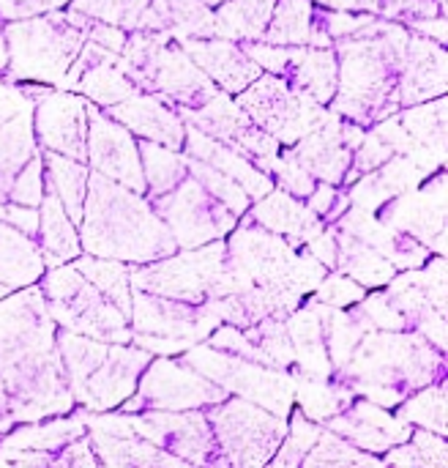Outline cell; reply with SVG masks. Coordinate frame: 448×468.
I'll use <instances>...</instances> for the list:
<instances>
[{
	"label": "cell",
	"instance_id": "6da1fadb",
	"mask_svg": "<svg viewBox=\"0 0 448 468\" xmlns=\"http://www.w3.org/2000/svg\"><path fill=\"white\" fill-rule=\"evenodd\" d=\"M74 395L55 343L41 288H19L0 302V436L14 422L63 417Z\"/></svg>",
	"mask_w": 448,
	"mask_h": 468
},
{
	"label": "cell",
	"instance_id": "7a4b0ae2",
	"mask_svg": "<svg viewBox=\"0 0 448 468\" xmlns=\"http://www.w3.org/2000/svg\"><path fill=\"white\" fill-rule=\"evenodd\" d=\"M408 30L391 19H370L356 33L337 38V93L331 110L359 126H372L397 112L400 74L408 52Z\"/></svg>",
	"mask_w": 448,
	"mask_h": 468
},
{
	"label": "cell",
	"instance_id": "3957f363",
	"mask_svg": "<svg viewBox=\"0 0 448 468\" xmlns=\"http://www.w3.org/2000/svg\"><path fill=\"white\" fill-rule=\"evenodd\" d=\"M79 241L88 255L123 263H151L178 250L170 228L140 192L90 170L82 203Z\"/></svg>",
	"mask_w": 448,
	"mask_h": 468
},
{
	"label": "cell",
	"instance_id": "277c9868",
	"mask_svg": "<svg viewBox=\"0 0 448 468\" xmlns=\"http://www.w3.org/2000/svg\"><path fill=\"white\" fill-rule=\"evenodd\" d=\"M443 370V351L419 332L394 335L372 329V335H364L350 359L337 370V381L383 409H397L416 389L438 381Z\"/></svg>",
	"mask_w": 448,
	"mask_h": 468
},
{
	"label": "cell",
	"instance_id": "5b68a950",
	"mask_svg": "<svg viewBox=\"0 0 448 468\" xmlns=\"http://www.w3.org/2000/svg\"><path fill=\"white\" fill-rule=\"evenodd\" d=\"M5 38V77L11 82H47L60 85L68 66L85 44V30L68 11H44L11 19L3 27Z\"/></svg>",
	"mask_w": 448,
	"mask_h": 468
},
{
	"label": "cell",
	"instance_id": "8992f818",
	"mask_svg": "<svg viewBox=\"0 0 448 468\" xmlns=\"http://www.w3.org/2000/svg\"><path fill=\"white\" fill-rule=\"evenodd\" d=\"M120 55L140 90L156 93L172 107H203L219 90L189 52L161 30H129Z\"/></svg>",
	"mask_w": 448,
	"mask_h": 468
},
{
	"label": "cell",
	"instance_id": "52a82bcc",
	"mask_svg": "<svg viewBox=\"0 0 448 468\" xmlns=\"http://www.w3.org/2000/svg\"><path fill=\"white\" fill-rule=\"evenodd\" d=\"M44 271L41 296L55 324H60L66 332H77L101 343H131L129 318L107 296H101L74 263H60Z\"/></svg>",
	"mask_w": 448,
	"mask_h": 468
},
{
	"label": "cell",
	"instance_id": "ba28073f",
	"mask_svg": "<svg viewBox=\"0 0 448 468\" xmlns=\"http://www.w3.org/2000/svg\"><path fill=\"white\" fill-rule=\"evenodd\" d=\"M181 362L203 373L227 395L233 392L249 403H257L282 420H287L296 403V378L287 370L268 367V365L227 354V351H219L208 343L205 346L194 343L192 348H186Z\"/></svg>",
	"mask_w": 448,
	"mask_h": 468
},
{
	"label": "cell",
	"instance_id": "9c48e42d",
	"mask_svg": "<svg viewBox=\"0 0 448 468\" xmlns=\"http://www.w3.org/2000/svg\"><path fill=\"white\" fill-rule=\"evenodd\" d=\"M208 425L219 450V463L224 466H266L279 450L287 425L282 417L266 411L244 398H224L208 406Z\"/></svg>",
	"mask_w": 448,
	"mask_h": 468
},
{
	"label": "cell",
	"instance_id": "30bf717a",
	"mask_svg": "<svg viewBox=\"0 0 448 468\" xmlns=\"http://www.w3.org/2000/svg\"><path fill=\"white\" fill-rule=\"evenodd\" d=\"M238 107L279 145H293L304 134L315 132L331 110L315 101L309 93L293 88L285 77L263 71L241 93H235Z\"/></svg>",
	"mask_w": 448,
	"mask_h": 468
},
{
	"label": "cell",
	"instance_id": "8fae6325",
	"mask_svg": "<svg viewBox=\"0 0 448 468\" xmlns=\"http://www.w3.org/2000/svg\"><path fill=\"white\" fill-rule=\"evenodd\" d=\"M224 241H208L192 250H175L172 255H164L151 263H140V269H129L131 288L189 302V304H203L211 299L216 280L222 277L224 269Z\"/></svg>",
	"mask_w": 448,
	"mask_h": 468
},
{
	"label": "cell",
	"instance_id": "7c38bea8",
	"mask_svg": "<svg viewBox=\"0 0 448 468\" xmlns=\"http://www.w3.org/2000/svg\"><path fill=\"white\" fill-rule=\"evenodd\" d=\"M153 211L170 228L178 250H192L216 239H224L241 217L224 208L197 178L186 176L170 192L148 197Z\"/></svg>",
	"mask_w": 448,
	"mask_h": 468
},
{
	"label": "cell",
	"instance_id": "4fadbf2b",
	"mask_svg": "<svg viewBox=\"0 0 448 468\" xmlns=\"http://www.w3.org/2000/svg\"><path fill=\"white\" fill-rule=\"evenodd\" d=\"M145 376L137 381V389L120 403V411H189V409H208L230 398L222 387L208 381L203 373L183 362H172L167 356L148 362L142 370Z\"/></svg>",
	"mask_w": 448,
	"mask_h": 468
},
{
	"label": "cell",
	"instance_id": "5bb4252c",
	"mask_svg": "<svg viewBox=\"0 0 448 468\" xmlns=\"http://www.w3.org/2000/svg\"><path fill=\"white\" fill-rule=\"evenodd\" d=\"M126 414V411H123ZM134 436L175 455L183 463H219V450L208 417L197 409L189 411H137L129 414Z\"/></svg>",
	"mask_w": 448,
	"mask_h": 468
},
{
	"label": "cell",
	"instance_id": "9a60e30c",
	"mask_svg": "<svg viewBox=\"0 0 448 468\" xmlns=\"http://www.w3.org/2000/svg\"><path fill=\"white\" fill-rule=\"evenodd\" d=\"M60 90H74L93 101L96 107L118 104L134 93H140V85L131 77L129 63L120 52H112L90 38H85L79 55L68 66L66 77L57 85Z\"/></svg>",
	"mask_w": 448,
	"mask_h": 468
},
{
	"label": "cell",
	"instance_id": "2e32d148",
	"mask_svg": "<svg viewBox=\"0 0 448 468\" xmlns=\"http://www.w3.org/2000/svg\"><path fill=\"white\" fill-rule=\"evenodd\" d=\"M386 225L411 233L430 252L446 255V173L427 186L408 189L375 211Z\"/></svg>",
	"mask_w": 448,
	"mask_h": 468
},
{
	"label": "cell",
	"instance_id": "e0dca14e",
	"mask_svg": "<svg viewBox=\"0 0 448 468\" xmlns=\"http://www.w3.org/2000/svg\"><path fill=\"white\" fill-rule=\"evenodd\" d=\"M90 170L145 195V176L134 134L88 101V159Z\"/></svg>",
	"mask_w": 448,
	"mask_h": 468
},
{
	"label": "cell",
	"instance_id": "ac0fdd59",
	"mask_svg": "<svg viewBox=\"0 0 448 468\" xmlns=\"http://www.w3.org/2000/svg\"><path fill=\"white\" fill-rule=\"evenodd\" d=\"M129 324H131V332L203 343L222 321L205 302L189 304V302H178V299H167V296H156V293L131 288Z\"/></svg>",
	"mask_w": 448,
	"mask_h": 468
},
{
	"label": "cell",
	"instance_id": "d6986e66",
	"mask_svg": "<svg viewBox=\"0 0 448 468\" xmlns=\"http://www.w3.org/2000/svg\"><path fill=\"white\" fill-rule=\"evenodd\" d=\"M151 354L140 346L129 343H109L104 362L82 381L79 389H74V403H79L85 411H109L120 406L134 389L148 367Z\"/></svg>",
	"mask_w": 448,
	"mask_h": 468
},
{
	"label": "cell",
	"instance_id": "ffe728a7",
	"mask_svg": "<svg viewBox=\"0 0 448 468\" xmlns=\"http://www.w3.org/2000/svg\"><path fill=\"white\" fill-rule=\"evenodd\" d=\"M33 129L47 151L88 159V99L74 90H49L36 101Z\"/></svg>",
	"mask_w": 448,
	"mask_h": 468
},
{
	"label": "cell",
	"instance_id": "44dd1931",
	"mask_svg": "<svg viewBox=\"0 0 448 468\" xmlns=\"http://www.w3.org/2000/svg\"><path fill=\"white\" fill-rule=\"evenodd\" d=\"M38 151L33 143V101L5 74L0 77V203L22 165Z\"/></svg>",
	"mask_w": 448,
	"mask_h": 468
},
{
	"label": "cell",
	"instance_id": "7402d4cb",
	"mask_svg": "<svg viewBox=\"0 0 448 468\" xmlns=\"http://www.w3.org/2000/svg\"><path fill=\"white\" fill-rule=\"evenodd\" d=\"M328 431L339 433L361 452L383 455L391 447L405 444L413 433V425L402 422L372 400H353L345 411L328 420Z\"/></svg>",
	"mask_w": 448,
	"mask_h": 468
},
{
	"label": "cell",
	"instance_id": "603a6c76",
	"mask_svg": "<svg viewBox=\"0 0 448 468\" xmlns=\"http://www.w3.org/2000/svg\"><path fill=\"white\" fill-rule=\"evenodd\" d=\"M178 44L203 69V74L230 96L241 93L249 82H255L263 74V69L246 55L241 41H230L222 36H203V38H183Z\"/></svg>",
	"mask_w": 448,
	"mask_h": 468
},
{
	"label": "cell",
	"instance_id": "cb8c5ba5",
	"mask_svg": "<svg viewBox=\"0 0 448 468\" xmlns=\"http://www.w3.org/2000/svg\"><path fill=\"white\" fill-rule=\"evenodd\" d=\"M107 115L115 118L118 123H123L134 137L153 140V143H161L167 148L183 151L186 123L178 115V110L156 93L140 90V93H134L118 104H109Z\"/></svg>",
	"mask_w": 448,
	"mask_h": 468
},
{
	"label": "cell",
	"instance_id": "d4e9b609",
	"mask_svg": "<svg viewBox=\"0 0 448 468\" xmlns=\"http://www.w3.org/2000/svg\"><path fill=\"white\" fill-rule=\"evenodd\" d=\"M342 115L334 110L328 118L309 134H304L298 143L285 145V151L315 178L323 184H339L353 162V148H348L342 137Z\"/></svg>",
	"mask_w": 448,
	"mask_h": 468
},
{
	"label": "cell",
	"instance_id": "484cf974",
	"mask_svg": "<svg viewBox=\"0 0 448 468\" xmlns=\"http://www.w3.org/2000/svg\"><path fill=\"white\" fill-rule=\"evenodd\" d=\"M446 93V49L435 38L411 36L408 52L397 85L400 104L411 107L419 101H430Z\"/></svg>",
	"mask_w": 448,
	"mask_h": 468
},
{
	"label": "cell",
	"instance_id": "4316f807",
	"mask_svg": "<svg viewBox=\"0 0 448 468\" xmlns=\"http://www.w3.org/2000/svg\"><path fill=\"white\" fill-rule=\"evenodd\" d=\"M183 148H186V156H194L200 162H208L211 167H216L219 173L230 176L235 184L244 186V192L257 200L263 197L266 192L274 189V181L266 170H260L255 162H249L244 154H238L235 148L224 145L222 140L200 132L197 126L186 123V134H183Z\"/></svg>",
	"mask_w": 448,
	"mask_h": 468
},
{
	"label": "cell",
	"instance_id": "83f0119b",
	"mask_svg": "<svg viewBox=\"0 0 448 468\" xmlns=\"http://www.w3.org/2000/svg\"><path fill=\"white\" fill-rule=\"evenodd\" d=\"M252 219L260 222L266 230L282 236L290 247L307 244L312 236H318L326 222L298 197H293L285 189H271L252 206Z\"/></svg>",
	"mask_w": 448,
	"mask_h": 468
},
{
	"label": "cell",
	"instance_id": "f1b7e54d",
	"mask_svg": "<svg viewBox=\"0 0 448 468\" xmlns=\"http://www.w3.org/2000/svg\"><path fill=\"white\" fill-rule=\"evenodd\" d=\"M285 329L293 346V373L296 376H312V378H331L334 367L326 351V337H323V315L320 304L312 299L304 310H293L285 318Z\"/></svg>",
	"mask_w": 448,
	"mask_h": 468
},
{
	"label": "cell",
	"instance_id": "f546056e",
	"mask_svg": "<svg viewBox=\"0 0 448 468\" xmlns=\"http://www.w3.org/2000/svg\"><path fill=\"white\" fill-rule=\"evenodd\" d=\"M337 49L331 47H290L287 66L279 77H285L293 88L309 93L315 101L328 104L337 93Z\"/></svg>",
	"mask_w": 448,
	"mask_h": 468
},
{
	"label": "cell",
	"instance_id": "4dcf8cb0",
	"mask_svg": "<svg viewBox=\"0 0 448 468\" xmlns=\"http://www.w3.org/2000/svg\"><path fill=\"white\" fill-rule=\"evenodd\" d=\"M137 30H161L175 41L214 36V11L203 0H151Z\"/></svg>",
	"mask_w": 448,
	"mask_h": 468
},
{
	"label": "cell",
	"instance_id": "1f68e13d",
	"mask_svg": "<svg viewBox=\"0 0 448 468\" xmlns=\"http://www.w3.org/2000/svg\"><path fill=\"white\" fill-rule=\"evenodd\" d=\"M36 236H38L44 269L68 263L82 252L79 233H77L71 217L66 214L63 203L57 200V195L49 186H44V197L38 203V233Z\"/></svg>",
	"mask_w": 448,
	"mask_h": 468
},
{
	"label": "cell",
	"instance_id": "d6a6232c",
	"mask_svg": "<svg viewBox=\"0 0 448 468\" xmlns=\"http://www.w3.org/2000/svg\"><path fill=\"white\" fill-rule=\"evenodd\" d=\"M44 274L41 250L30 236L0 219V299L33 285Z\"/></svg>",
	"mask_w": 448,
	"mask_h": 468
},
{
	"label": "cell",
	"instance_id": "836d02e7",
	"mask_svg": "<svg viewBox=\"0 0 448 468\" xmlns=\"http://www.w3.org/2000/svg\"><path fill=\"white\" fill-rule=\"evenodd\" d=\"M90 447L104 466H186L175 455L153 447L140 436H112L104 431H88Z\"/></svg>",
	"mask_w": 448,
	"mask_h": 468
},
{
	"label": "cell",
	"instance_id": "e575fe53",
	"mask_svg": "<svg viewBox=\"0 0 448 468\" xmlns=\"http://www.w3.org/2000/svg\"><path fill=\"white\" fill-rule=\"evenodd\" d=\"M337 271L353 277L364 288H380L389 285L397 274V266L386 261L378 250L364 244L361 239L345 233L337 228Z\"/></svg>",
	"mask_w": 448,
	"mask_h": 468
},
{
	"label": "cell",
	"instance_id": "d590c367",
	"mask_svg": "<svg viewBox=\"0 0 448 468\" xmlns=\"http://www.w3.org/2000/svg\"><path fill=\"white\" fill-rule=\"evenodd\" d=\"M85 420L82 411L77 417L55 420V422H41V425H22L16 431H8L0 436V455L3 452H22V450H36V452H55L71 444L74 439L85 436Z\"/></svg>",
	"mask_w": 448,
	"mask_h": 468
},
{
	"label": "cell",
	"instance_id": "8d00e7d4",
	"mask_svg": "<svg viewBox=\"0 0 448 468\" xmlns=\"http://www.w3.org/2000/svg\"><path fill=\"white\" fill-rule=\"evenodd\" d=\"M397 118L405 126V132L416 140V145L443 167L446 165V96L411 104Z\"/></svg>",
	"mask_w": 448,
	"mask_h": 468
},
{
	"label": "cell",
	"instance_id": "74e56055",
	"mask_svg": "<svg viewBox=\"0 0 448 468\" xmlns=\"http://www.w3.org/2000/svg\"><path fill=\"white\" fill-rule=\"evenodd\" d=\"M214 14V36L230 41H260L276 0H224Z\"/></svg>",
	"mask_w": 448,
	"mask_h": 468
},
{
	"label": "cell",
	"instance_id": "f35d334b",
	"mask_svg": "<svg viewBox=\"0 0 448 468\" xmlns=\"http://www.w3.org/2000/svg\"><path fill=\"white\" fill-rule=\"evenodd\" d=\"M41 162L47 170V184L49 189L57 195V200L63 203L66 214L71 217V222L77 225L82 219V203H85V192H88V165L68 159L63 154L55 151H41Z\"/></svg>",
	"mask_w": 448,
	"mask_h": 468
},
{
	"label": "cell",
	"instance_id": "ab89813d",
	"mask_svg": "<svg viewBox=\"0 0 448 468\" xmlns=\"http://www.w3.org/2000/svg\"><path fill=\"white\" fill-rule=\"evenodd\" d=\"M293 378H296V400L304 417H309L318 425L328 422L331 417H337L356 400V392L337 378L334 381L312 378V376H293Z\"/></svg>",
	"mask_w": 448,
	"mask_h": 468
},
{
	"label": "cell",
	"instance_id": "60d3db41",
	"mask_svg": "<svg viewBox=\"0 0 448 468\" xmlns=\"http://www.w3.org/2000/svg\"><path fill=\"white\" fill-rule=\"evenodd\" d=\"M74 266L82 271V277L101 296H107L129 318V313H131V277H129V266L123 261L99 258V255H88V258L77 255Z\"/></svg>",
	"mask_w": 448,
	"mask_h": 468
},
{
	"label": "cell",
	"instance_id": "b9f144b4",
	"mask_svg": "<svg viewBox=\"0 0 448 468\" xmlns=\"http://www.w3.org/2000/svg\"><path fill=\"white\" fill-rule=\"evenodd\" d=\"M140 148V162H142V176H145V195L156 197L170 192L175 184H181L189 170H186V156H181L175 148H167L153 140H137Z\"/></svg>",
	"mask_w": 448,
	"mask_h": 468
},
{
	"label": "cell",
	"instance_id": "7bdbcfd3",
	"mask_svg": "<svg viewBox=\"0 0 448 468\" xmlns=\"http://www.w3.org/2000/svg\"><path fill=\"white\" fill-rule=\"evenodd\" d=\"M312 0H276L263 41L282 47L312 44Z\"/></svg>",
	"mask_w": 448,
	"mask_h": 468
},
{
	"label": "cell",
	"instance_id": "ee69618b",
	"mask_svg": "<svg viewBox=\"0 0 448 468\" xmlns=\"http://www.w3.org/2000/svg\"><path fill=\"white\" fill-rule=\"evenodd\" d=\"M55 343H57V354H60L71 392L79 389L82 381L104 362L107 348H109V343H101V340H93V337H85L77 332H63L60 337H55Z\"/></svg>",
	"mask_w": 448,
	"mask_h": 468
},
{
	"label": "cell",
	"instance_id": "f6af8a7d",
	"mask_svg": "<svg viewBox=\"0 0 448 468\" xmlns=\"http://www.w3.org/2000/svg\"><path fill=\"white\" fill-rule=\"evenodd\" d=\"M397 409H400L397 417L402 422L446 436V381L443 378H441V384L432 381V384L416 389L413 398L402 400Z\"/></svg>",
	"mask_w": 448,
	"mask_h": 468
},
{
	"label": "cell",
	"instance_id": "bcb514c9",
	"mask_svg": "<svg viewBox=\"0 0 448 468\" xmlns=\"http://www.w3.org/2000/svg\"><path fill=\"white\" fill-rule=\"evenodd\" d=\"M394 452L383 458V463H400V466H427V468H446L448 450L446 439L441 433L413 428L411 439L405 444L391 447Z\"/></svg>",
	"mask_w": 448,
	"mask_h": 468
},
{
	"label": "cell",
	"instance_id": "7dc6e473",
	"mask_svg": "<svg viewBox=\"0 0 448 468\" xmlns=\"http://www.w3.org/2000/svg\"><path fill=\"white\" fill-rule=\"evenodd\" d=\"M304 466H383V461L370 452H361L339 433L323 431L315 447L307 452Z\"/></svg>",
	"mask_w": 448,
	"mask_h": 468
},
{
	"label": "cell",
	"instance_id": "c3c4849f",
	"mask_svg": "<svg viewBox=\"0 0 448 468\" xmlns=\"http://www.w3.org/2000/svg\"><path fill=\"white\" fill-rule=\"evenodd\" d=\"M186 170H189L192 178H197V181H200V184L224 206V208H230L235 217H244L246 208L252 206V197L244 192V186L235 184L230 176L219 173L216 167H211L208 162H200V159H194V156H186Z\"/></svg>",
	"mask_w": 448,
	"mask_h": 468
},
{
	"label": "cell",
	"instance_id": "681fc988",
	"mask_svg": "<svg viewBox=\"0 0 448 468\" xmlns=\"http://www.w3.org/2000/svg\"><path fill=\"white\" fill-rule=\"evenodd\" d=\"M320 433H323V428L318 422H312L309 417H304V411L298 409L293 422L287 425V433H285L279 450L271 458V466H301L307 452L320 439Z\"/></svg>",
	"mask_w": 448,
	"mask_h": 468
},
{
	"label": "cell",
	"instance_id": "f907efd6",
	"mask_svg": "<svg viewBox=\"0 0 448 468\" xmlns=\"http://www.w3.org/2000/svg\"><path fill=\"white\" fill-rule=\"evenodd\" d=\"M148 5H151V0H71L74 11H79L90 19L118 25L123 30H137Z\"/></svg>",
	"mask_w": 448,
	"mask_h": 468
},
{
	"label": "cell",
	"instance_id": "816d5d0a",
	"mask_svg": "<svg viewBox=\"0 0 448 468\" xmlns=\"http://www.w3.org/2000/svg\"><path fill=\"white\" fill-rule=\"evenodd\" d=\"M44 162H41V151H36L22 170L14 176L11 186H8V200L16 206H30L38 208L41 197H44Z\"/></svg>",
	"mask_w": 448,
	"mask_h": 468
},
{
	"label": "cell",
	"instance_id": "f5cc1de1",
	"mask_svg": "<svg viewBox=\"0 0 448 468\" xmlns=\"http://www.w3.org/2000/svg\"><path fill=\"white\" fill-rule=\"evenodd\" d=\"M367 296V288L361 282H356L353 277L342 274V271H334L328 277H323L315 288V302L326 304V307H337V310H345V307H353L359 304L361 299Z\"/></svg>",
	"mask_w": 448,
	"mask_h": 468
},
{
	"label": "cell",
	"instance_id": "db71d44e",
	"mask_svg": "<svg viewBox=\"0 0 448 468\" xmlns=\"http://www.w3.org/2000/svg\"><path fill=\"white\" fill-rule=\"evenodd\" d=\"M271 176H276V181H279V186L285 189V192H290L293 197H298V200H307L309 195H312V189H315V178L285 151V154H279L276 156V162L271 165Z\"/></svg>",
	"mask_w": 448,
	"mask_h": 468
},
{
	"label": "cell",
	"instance_id": "11a10c76",
	"mask_svg": "<svg viewBox=\"0 0 448 468\" xmlns=\"http://www.w3.org/2000/svg\"><path fill=\"white\" fill-rule=\"evenodd\" d=\"M66 3H71V0H0V19L11 22V19H22V16L55 11Z\"/></svg>",
	"mask_w": 448,
	"mask_h": 468
},
{
	"label": "cell",
	"instance_id": "9f6ffc18",
	"mask_svg": "<svg viewBox=\"0 0 448 468\" xmlns=\"http://www.w3.org/2000/svg\"><path fill=\"white\" fill-rule=\"evenodd\" d=\"M307 252L309 255H315L326 269H334L337 266V228H323L318 236H312L309 241H307Z\"/></svg>",
	"mask_w": 448,
	"mask_h": 468
},
{
	"label": "cell",
	"instance_id": "6f0895ef",
	"mask_svg": "<svg viewBox=\"0 0 448 468\" xmlns=\"http://www.w3.org/2000/svg\"><path fill=\"white\" fill-rule=\"evenodd\" d=\"M328 8H342V11H378V0H318Z\"/></svg>",
	"mask_w": 448,
	"mask_h": 468
},
{
	"label": "cell",
	"instance_id": "680465c9",
	"mask_svg": "<svg viewBox=\"0 0 448 468\" xmlns=\"http://www.w3.org/2000/svg\"><path fill=\"white\" fill-rule=\"evenodd\" d=\"M5 60H8L5 58V38H3V27H0V71L5 69Z\"/></svg>",
	"mask_w": 448,
	"mask_h": 468
},
{
	"label": "cell",
	"instance_id": "91938a15",
	"mask_svg": "<svg viewBox=\"0 0 448 468\" xmlns=\"http://www.w3.org/2000/svg\"><path fill=\"white\" fill-rule=\"evenodd\" d=\"M205 5H219V3H224V0H203Z\"/></svg>",
	"mask_w": 448,
	"mask_h": 468
}]
</instances>
